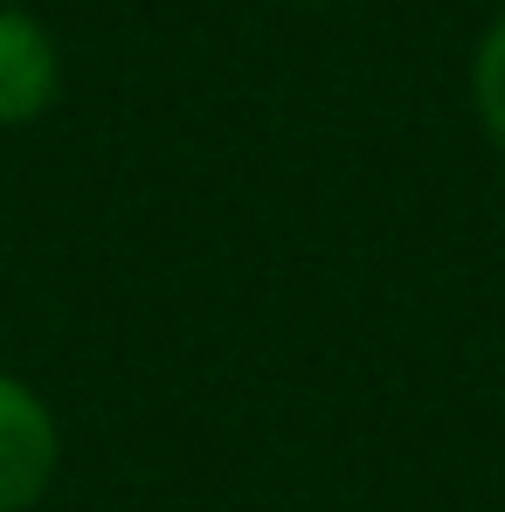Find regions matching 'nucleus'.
I'll return each mask as SVG.
<instances>
[{"instance_id": "obj_1", "label": "nucleus", "mask_w": 505, "mask_h": 512, "mask_svg": "<svg viewBox=\"0 0 505 512\" xmlns=\"http://www.w3.org/2000/svg\"><path fill=\"white\" fill-rule=\"evenodd\" d=\"M63 471V423L49 395L0 367V512H35Z\"/></svg>"}, {"instance_id": "obj_3", "label": "nucleus", "mask_w": 505, "mask_h": 512, "mask_svg": "<svg viewBox=\"0 0 505 512\" xmlns=\"http://www.w3.org/2000/svg\"><path fill=\"white\" fill-rule=\"evenodd\" d=\"M471 111L492 132V146L505 153V14L478 35V49H471Z\"/></svg>"}, {"instance_id": "obj_2", "label": "nucleus", "mask_w": 505, "mask_h": 512, "mask_svg": "<svg viewBox=\"0 0 505 512\" xmlns=\"http://www.w3.org/2000/svg\"><path fill=\"white\" fill-rule=\"evenodd\" d=\"M63 97V49L49 21L21 0H0V132H28Z\"/></svg>"}]
</instances>
